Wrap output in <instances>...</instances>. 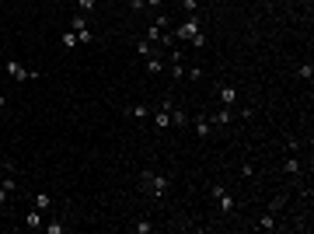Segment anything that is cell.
Masks as SVG:
<instances>
[{
	"instance_id": "obj_1",
	"label": "cell",
	"mask_w": 314,
	"mask_h": 234,
	"mask_svg": "<svg viewBox=\"0 0 314 234\" xmlns=\"http://www.w3.org/2000/svg\"><path fill=\"white\" fill-rule=\"evenodd\" d=\"M168 185H171V178L168 175H157V171H150V168H143L140 171V189L147 192V196H164V192H168Z\"/></svg>"
},
{
	"instance_id": "obj_2",
	"label": "cell",
	"mask_w": 314,
	"mask_h": 234,
	"mask_svg": "<svg viewBox=\"0 0 314 234\" xmlns=\"http://www.w3.org/2000/svg\"><path fill=\"white\" fill-rule=\"evenodd\" d=\"M4 70H7V77H11L14 84H25V81H35V77H38V70H28V67H21L14 56H7V60H4Z\"/></svg>"
},
{
	"instance_id": "obj_3",
	"label": "cell",
	"mask_w": 314,
	"mask_h": 234,
	"mask_svg": "<svg viewBox=\"0 0 314 234\" xmlns=\"http://www.w3.org/2000/svg\"><path fill=\"white\" fill-rule=\"evenodd\" d=\"M195 32H203V28H199V18H195V14H185L182 25H178L171 35L178 38V42H192V35H195Z\"/></svg>"
},
{
	"instance_id": "obj_4",
	"label": "cell",
	"mask_w": 314,
	"mask_h": 234,
	"mask_svg": "<svg viewBox=\"0 0 314 234\" xmlns=\"http://www.w3.org/2000/svg\"><path fill=\"white\" fill-rule=\"evenodd\" d=\"M210 196L217 200V206H220V213H223V217L238 210V200H234V196H230V192H227L223 185H213V189H210Z\"/></svg>"
},
{
	"instance_id": "obj_5",
	"label": "cell",
	"mask_w": 314,
	"mask_h": 234,
	"mask_svg": "<svg viewBox=\"0 0 314 234\" xmlns=\"http://www.w3.org/2000/svg\"><path fill=\"white\" fill-rule=\"evenodd\" d=\"M70 32H77V38L88 46V42H94V32H91V25H88V18L84 14H73L70 18Z\"/></svg>"
},
{
	"instance_id": "obj_6",
	"label": "cell",
	"mask_w": 314,
	"mask_h": 234,
	"mask_svg": "<svg viewBox=\"0 0 314 234\" xmlns=\"http://www.w3.org/2000/svg\"><path fill=\"white\" fill-rule=\"evenodd\" d=\"M14 189H18V178L7 171L4 178H0V206H4V203H11V196H14Z\"/></svg>"
},
{
	"instance_id": "obj_7",
	"label": "cell",
	"mask_w": 314,
	"mask_h": 234,
	"mask_svg": "<svg viewBox=\"0 0 314 234\" xmlns=\"http://www.w3.org/2000/svg\"><path fill=\"white\" fill-rule=\"evenodd\" d=\"M150 115H154V126H157V130H168V126H171V101H164L161 108L150 112Z\"/></svg>"
},
{
	"instance_id": "obj_8",
	"label": "cell",
	"mask_w": 314,
	"mask_h": 234,
	"mask_svg": "<svg viewBox=\"0 0 314 234\" xmlns=\"http://www.w3.org/2000/svg\"><path fill=\"white\" fill-rule=\"evenodd\" d=\"M220 101L227 108H234V105H238V88H234V84H220Z\"/></svg>"
},
{
	"instance_id": "obj_9",
	"label": "cell",
	"mask_w": 314,
	"mask_h": 234,
	"mask_svg": "<svg viewBox=\"0 0 314 234\" xmlns=\"http://www.w3.org/2000/svg\"><path fill=\"white\" fill-rule=\"evenodd\" d=\"M230 119H234V108H227V105H223L220 112L210 115V123H213V126H230Z\"/></svg>"
},
{
	"instance_id": "obj_10",
	"label": "cell",
	"mask_w": 314,
	"mask_h": 234,
	"mask_svg": "<svg viewBox=\"0 0 314 234\" xmlns=\"http://www.w3.org/2000/svg\"><path fill=\"white\" fill-rule=\"evenodd\" d=\"M123 115H129V119H140V123H143L147 115H150V108L140 101V105H126V108H123Z\"/></svg>"
},
{
	"instance_id": "obj_11",
	"label": "cell",
	"mask_w": 314,
	"mask_h": 234,
	"mask_svg": "<svg viewBox=\"0 0 314 234\" xmlns=\"http://www.w3.org/2000/svg\"><path fill=\"white\" fill-rule=\"evenodd\" d=\"M210 130H213V123L206 119V115H195V136H199V140H210Z\"/></svg>"
},
{
	"instance_id": "obj_12",
	"label": "cell",
	"mask_w": 314,
	"mask_h": 234,
	"mask_svg": "<svg viewBox=\"0 0 314 234\" xmlns=\"http://www.w3.org/2000/svg\"><path fill=\"white\" fill-rule=\"evenodd\" d=\"M161 70H164V60H161V56H157V53H154V56H147V73H150V77H157Z\"/></svg>"
},
{
	"instance_id": "obj_13",
	"label": "cell",
	"mask_w": 314,
	"mask_h": 234,
	"mask_svg": "<svg viewBox=\"0 0 314 234\" xmlns=\"http://www.w3.org/2000/svg\"><path fill=\"white\" fill-rule=\"evenodd\" d=\"M258 231H272V227H276V213H272V210H265L262 217H258V224H255Z\"/></svg>"
},
{
	"instance_id": "obj_14",
	"label": "cell",
	"mask_w": 314,
	"mask_h": 234,
	"mask_svg": "<svg viewBox=\"0 0 314 234\" xmlns=\"http://www.w3.org/2000/svg\"><path fill=\"white\" fill-rule=\"evenodd\" d=\"M283 171H286V175H300V171H304V168H300V158H297V154H290V158L283 161Z\"/></svg>"
},
{
	"instance_id": "obj_15",
	"label": "cell",
	"mask_w": 314,
	"mask_h": 234,
	"mask_svg": "<svg viewBox=\"0 0 314 234\" xmlns=\"http://www.w3.org/2000/svg\"><path fill=\"white\" fill-rule=\"evenodd\" d=\"M31 206L35 210H49L53 206V196H49V192H38V196H31Z\"/></svg>"
},
{
	"instance_id": "obj_16",
	"label": "cell",
	"mask_w": 314,
	"mask_h": 234,
	"mask_svg": "<svg viewBox=\"0 0 314 234\" xmlns=\"http://www.w3.org/2000/svg\"><path fill=\"white\" fill-rule=\"evenodd\" d=\"M171 126H188V115H185V108L171 105Z\"/></svg>"
},
{
	"instance_id": "obj_17",
	"label": "cell",
	"mask_w": 314,
	"mask_h": 234,
	"mask_svg": "<svg viewBox=\"0 0 314 234\" xmlns=\"http://www.w3.org/2000/svg\"><path fill=\"white\" fill-rule=\"evenodd\" d=\"M60 42H63V49H73V46H81V38H77V32L66 28V32L60 35Z\"/></svg>"
},
{
	"instance_id": "obj_18",
	"label": "cell",
	"mask_w": 314,
	"mask_h": 234,
	"mask_svg": "<svg viewBox=\"0 0 314 234\" xmlns=\"http://www.w3.org/2000/svg\"><path fill=\"white\" fill-rule=\"evenodd\" d=\"M154 28H171V14H164V11H154Z\"/></svg>"
},
{
	"instance_id": "obj_19",
	"label": "cell",
	"mask_w": 314,
	"mask_h": 234,
	"mask_svg": "<svg viewBox=\"0 0 314 234\" xmlns=\"http://www.w3.org/2000/svg\"><path fill=\"white\" fill-rule=\"evenodd\" d=\"M35 227H42V210H28V231H35Z\"/></svg>"
},
{
	"instance_id": "obj_20",
	"label": "cell",
	"mask_w": 314,
	"mask_h": 234,
	"mask_svg": "<svg viewBox=\"0 0 314 234\" xmlns=\"http://www.w3.org/2000/svg\"><path fill=\"white\" fill-rule=\"evenodd\" d=\"M136 53L140 56H154V42L150 38H136Z\"/></svg>"
},
{
	"instance_id": "obj_21",
	"label": "cell",
	"mask_w": 314,
	"mask_h": 234,
	"mask_svg": "<svg viewBox=\"0 0 314 234\" xmlns=\"http://www.w3.org/2000/svg\"><path fill=\"white\" fill-rule=\"evenodd\" d=\"M157 42H161L164 49H175V46H178V38H175L171 32H161V38H157Z\"/></svg>"
},
{
	"instance_id": "obj_22",
	"label": "cell",
	"mask_w": 314,
	"mask_h": 234,
	"mask_svg": "<svg viewBox=\"0 0 314 234\" xmlns=\"http://www.w3.org/2000/svg\"><path fill=\"white\" fill-rule=\"evenodd\" d=\"M94 4H98V0H77V14H88V11H94Z\"/></svg>"
},
{
	"instance_id": "obj_23",
	"label": "cell",
	"mask_w": 314,
	"mask_h": 234,
	"mask_svg": "<svg viewBox=\"0 0 314 234\" xmlns=\"http://www.w3.org/2000/svg\"><path fill=\"white\" fill-rule=\"evenodd\" d=\"M185 77L188 81H203V67H185Z\"/></svg>"
},
{
	"instance_id": "obj_24",
	"label": "cell",
	"mask_w": 314,
	"mask_h": 234,
	"mask_svg": "<svg viewBox=\"0 0 314 234\" xmlns=\"http://www.w3.org/2000/svg\"><path fill=\"white\" fill-rule=\"evenodd\" d=\"M129 11L133 14H147V0H129Z\"/></svg>"
},
{
	"instance_id": "obj_25",
	"label": "cell",
	"mask_w": 314,
	"mask_h": 234,
	"mask_svg": "<svg viewBox=\"0 0 314 234\" xmlns=\"http://www.w3.org/2000/svg\"><path fill=\"white\" fill-rule=\"evenodd\" d=\"M192 46H195V49H206V35L195 32V35H192Z\"/></svg>"
},
{
	"instance_id": "obj_26",
	"label": "cell",
	"mask_w": 314,
	"mask_h": 234,
	"mask_svg": "<svg viewBox=\"0 0 314 234\" xmlns=\"http://www.w3.org/2000/svg\"><path fill=\"white\" fill-rule=\"evenodd\" d=\"M300 77H304V81H311V77H314V67L311 63H300V70H297Z\"/></svg>"
},
{
	"instance_id": "obj_27",
	"label": "cell",
	"mask_w": 314,
	"mask_h": 234,
	"mask_svg": "<svg viewBox=\"0 0 314 234\" xmlns=\"http://www.w3.org/2000/svg\"><path fill=\"white\" fill-rule=\"evenodd\" d=\"M195 7H199V0H182V11L185 14H195Z\"/></svg>"
},
{
	"instance_id": "obj_28",
	"label": "cell",
	"mask_w": 314,
	"mask_h": 234,
	"mask_svg": "<svg viewBox=\"0 0 314 234\" xmlns=\"http://www.w3.org/2000/svg\"><path fill=\"white\" fill-rule=\"evenodd\" d=\"M133 231H136V234H150V231H154V224H147V220H140V224H133Z\"/></svg>"
},
{
	"instance_id": "obj_29",
	"label": "cell",
	"mask_w": 314,
	"mask_h": 234,
	"mask_svg": "<svg viewBox=\"0 0 314 234\" xmlns=\"http://www.w3.org/2000/svg\"><path fill=\"white\" fill-rule=\"evenodd\" d=\"M63 231H66V227H63V224H56V220H53V224H46V234H63Z\"/></svg>"
},
{
	"instance_id": "obj_30",
	"label": "cell",
	"mask_w": 314,
	"mask_h": 234,
	"mask_svg": "<svg viewBox=\"0 0 314 234\" xmlns=\"http://www.w3.org/2000/svg\"><path fill=\"white\" fill-rule=\"evenodd\" d=\"M283 203H286V196H276V200H272V203H269V210H272V213H276V210H283Z\"/></svg>"
},
{
	"instance_id": "obj_31",
	"label": "cell",
	"mask_w": 314,
	"mask_h": 234,
	"mask_svg": "<svg viewBox=\"0 0 314 234\" xmlns=\"http://www.w3.org/2000/svg\"><path fill=\"white\" fill-rule=\"evenodd\" d=\"M147 11H164V0H147Z\"/></svg>"
},
{
	"instance_id": "obj_32",
	"label": "cell",
	"mask_w": 314,
	"mask_h": 234,
	"mask_svg": "<svg viewBox=\"0 0 314 234\" xmlns=\"http://www.w3.org/2000/svg\"><path fill=\"white\" fill-rule=\"evenodd\" d=\"M11 168H14V165H11V161H4V158H0V178H4V175H7V171H11Z\"/></svg>"
},
{
	"instance_id": "obj_33",
	"label": "cell",
	"mask_w": 314,
	"mask_h": 234,
	"mask_svg": "<svg viewBox=\"0 0 314 234\" xmlns=\"http://www.w3.org/2000/svg\"><path fill=\"white\" fill-rule=\"evenodd\" d=\"M4 115H7V98L0 95V119H4Z\"/></svg>"
}]
</instances>
